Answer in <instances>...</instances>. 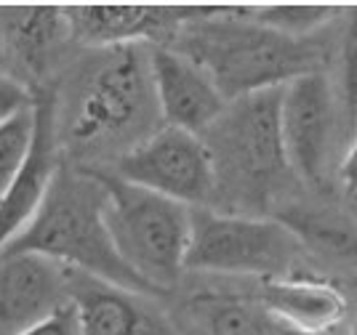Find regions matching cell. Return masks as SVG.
Here are the masks:
<instances>
[{
  "label": "cell",
  "mask_w": 357,
  "mask_h": 335,
  "mask_svg": "<svg viewBox=\"0 0 357 335\" xmlns=\"http://www.w3.org/2000/svg\"><path fill=\"white\" fill-rule=\"evenodd\" d=\"M147 64L160 120L171 128L203 136L227 107L206 70L171 45H155Z\"/></svg>",
  "instance_id": "cell-9"
},
{
  "label": "cell",
  "mask_w": 357,
  "mask_h": 335,
  "mask_svg": "<svg viewBox=\"0 0 357 335\" xmlns=\"http://www.w3.org/2000/svg\"><path fill=\"white\" fill-rule=\"evenodd\" d=\"M333 14L336 8L331 6H261V8H251L248 19L285 38L310 40V35L331 22Z\"/></svg>",
  "instance_id": "cell-16"
},
{
  "label": "cell",
  "mask_w": 357,
  "mask_h": 335,
  "mask_svg": "<svg viewBox=\"0 0 357 335\" xmlns=\"http://www.w3.org/2000/svg\"><path fill=\"white\" fill-rule=\"evenodd\" d=\"M301 240L278 219L192 208L184 272L280 279L296 261Z\"/></svg>",
  "instance_id": "cell-5"
},
{
  "label": "cell",
  "mask_w": 357,
  "mask_h": 335,
  "mask_svg": "<svg viewBox=\"0 0 357 335\" xmlns=\"http://www.w3.org/2000/svg\"><path fill=\"white\" fill-rule=\"evenodd\" d=\"M64 38H70V29L61 8H0V43L19 59V64L30 70H40L48 64Z\"/></svg>",
  "instance_id": "cell-15"
},
{
  "label": "cell",
  "mask_w": 357,
  "mask_h": 335,
  "mask_svg": "<svg viewBox=\"0 0 357 335\" xmlns=\"http://www.w3.org/2000/svg\"><path fill=\"white\" fill-rule=\"evenodd\" d=\"M347 335H357V322H355V325H352V330H349V333H347Z\"/></svg>",
  "instance_id": "cell-24"
},
{
  "label": "cell",
  "mask_w": 357,
  "mask_h": 335,
  "mask_svg": "<svg viewBox=\"0 0 357 335\" xmlns=\"http://www.w3.org/2000/svg\"><path fill=\"white\" fill-rule=\"evenodd\" d=\"M336 131V96L323 72H307L280 88V136L288 168L320 184Z\"/></svg>",
  "instance_id": "cell-8"
},
{
  "label": "cell",
  "mask_w": 357,
  "mask_h": 335,
  "mask_svg": "<svg viewBox=\"0 0 357 335\" xmlns=\"http://www.w3.org/2000/svg\"><path fill=\"white\" fill-rule=\"evenodd\" d=\"M211 335H278V325L261 309L224 304L211 317Z\"/></svg>",
  "instance_id": "cell-18"
},
{
  "label": "cell",
  "mask_w": 357,
  "mask_h": 335,
  "mask_svg": "<svg viewBox=\"0 0 357 335\" xmlns=\"http://www.w3.org/2000/svg\"><path fill=\"white\" fill-rule=\"evenodd\" d=\"M339 176H342V184L347 189L357 192V139H355V144L347 149V155H344Z\"/></svg>",
  "instance_id": "cell-22"
},
{
  "label": "cell",
  "mask_w": 357,
  "mask_h": 335,
  "mask_svg": "<svg viewBox=\"0 0 357 335\" xmlns=\"http://www.w3.org/2000/svg\"><path fill=\"white\" fill-rule=\"evenodd\" d=\"M208 14L184 22L171 40V48L203 67L219 88L224 102L248 93L283 88L294 77L314 70L317 54L310 40L285 38L240 14Z\"/></svg>",
  "instance_id": "cell-1"
},
{
  "label": "cell",
  "mask_w": 357,
  "mask_h": 335,
  "mask_svg": "<svg viewBox=\"0 0 357 335\" xmlns=\"http://www.w3.org/2000/svg\"><path fill=\"white\" fill-rule=\"evenodd\" d=\"M203 141L213 160L216 187L227 181L243 203L264 200L291 171L280 136V88L227 102Z\"/></svg>",
  "instance_id": "cell-4"
},
{
  "label": "cell",
  "mask_w": 357,
  "mask_h": 335,
  "mask_svg": "<svg viewBox=\"0 0 357 335\" xmlns=\"http://www.w3.org/2000/svg\"><path fill=\"white\" fill-rule=\"evenodd\" d=\"M67 269L35 253L0 256V335H22L67 306Z\"/></svg>",
  "instance_id": "cell-12"
},
{
  "label": "cell",
  "mask_w": 357,
  "mask_h": 335,
  "mask_svg": "<svg viewBox=\"0 0 357 335\" xmlns=\"http://www.w3.org/2000/svg\"><path fill=\"white\" fill-rule=\"evenodd\" d=\"M261 311L275 325L296 330H331L342 327L347 298L339 288L320 279H269L259 293Z\"/></svg>",
  "instance_id": "cell-13"
},
{
  "label": "cell",
  "mask_w": 357,
  "mask_h": 335,
  "mask_svg": "<svg viewBox=\"0 0 357 335\" xmlns=\"http://www.w3.org/2000/svg\"><path fill=\"white\" fill-rule=\"evenodd\" d=\"M59 171V120L51 99L35 104V139L30 155L0 194V253L38 216Z\"/></svg>",
  "instance_id": "cell-11"
},
{
  "label": "cell",
  "mask_w": 357,
  "mask_h": 335,
  "mask_svg": "<svg viewBox=\"0 0 357 335\" xmlns=\"http://www.w3.org/2000/svg\"><path fill=\"white\" fill-rule=\"evenodd\" d=\"M158 115L147 59L123 45L89 75L70 117V139L80 146L115 144L147 128ZM160 117V115H158Z\"/></svg>",
  "instance_id": "cell-6"
},
{
  "label": "cell",
  "mask_w": 357,
  "mask_h": 335,
  "mask_svg": "<svg viewBox=\"0 0 357 335\" xmlns=\"http://www.w3.org/2000/svg\"><path fill=\"white\" fill-rule=\"evenodd\" d=\"M32 93L11 75H0V125L32 109Z\"/></svg>",
  "instance_id": "cell-20"
},
{
  "label": "cell",
  "mask_w": 357,
  "mask_h": 335,
  "mask_svg": "<svg viewBox=\"0 0 357 335\" xmlns=\"http://www.w3.org/2000/svg\"><path fill=\"white\" fill-rule=\"evenodd\" d=\"M211 8L174 6H67L61 8L75 40L102 48H123L136 40L171 45L184 22L208 14Z\"/></svg>",
  "instance_id": "cell-10"
},
{
  "label": "cell",
  "mask_w": 357,
  "mask_h": 335,
  "mask_svg": "<svg viewBox=\"0 0 357 335\" xmlns=\"http://www.w3.org/2000/svg\"><path fill=\"white\" fill-rule=\"evenodd\" d=\"M278 335H344V333L342 327H331V330H296V327L278 325Z\"/></svg>",
  "instance_id": "cell-23"
},
{
  "label": "cell",
  "mask_w": 357,
  "mask_h": 335,
  "mask_svg": "<svg viewBox=\"0 0 357 335\" xmlns=\"http://www.w3.org/2000/svg\"><path fill=\"white\" fill-rule=\"evenodd\" d=\"M67 301L80 335H142L144 317L131 293L67 269Z\"/></svg>",
  "instance_id": "cell-14"
},
{
  "label": "cell",
  "mask_w": 357,
  "mask_h": 335,
  "mask_svg": "<svg viewBox=\"0 0 357 335\" xmlns=\"http://www.w3.org/2000/svg\"><path fill=\"white\" fill-rule=\"evenodd\" d=\"M342 96L349 112H357V6L347 14L342 38Z\"/></svg>",
  "instance_id": "cell-19"
},
{
  "label": "cell",
  "mask_w": 357,
  "mask_h": 335,
  "mask_svg": "<svg viewBox=\"0 0 357 335\" xmlns=\"http://www.w3.org/2000/svg\"><path fill=\"white\" fill-rule=\"evenodd\" d=\"M91 173L105 192V226L123 263L155 293L171 288L184 272L192 208L134 187L115 173Z\"/></svg>",
  "instance_id": "cell-3"
},
{
  "label": "cell",
  "mask_w": 357,
  "mask_h": 335,
  "mask_svg": "<svg viewBox=\"0 0 357 335\" xmlns=\"http://www.w3.org/2000/svg\"><path fill=\"white\" fill-rule=\"evenodd\" d=\"M115 176L187 208H211L216 197L213 160L203 136L163 125L118 157Z\"/></svg>",
  "instance_id": "cell-7"
},
{
  "label": "cell",
  "mask_w": 357,
  "mask_h": 335,
  "mask_svg": "<svg viewBox=\"0 0 357 335\" xmlns=\"http://www.w3.org/2000/svg\"><path fill=\"white\" fill-rule=\"evenodd\" d=\"M35 139V107L0 125V194L30 155Z\"/></svg>",
  "instance_id": "cell-17"
},
{
  "label": "cell",
  "mask_w": 357,
  "mask_h": 335,
  "mask_svg": "<svg viewBox=\"0 0 357 335\" xmlns=\"http://www.w3.org/2000/svg\"><path fill=\"white\" fill-rule=\"evenodd\" d=\"M22 335H80V330H77L73 306L67 304V306L56 309L51 317H45L43 322H38L35 327H30L27 333Z\"/></svg>",
  "instance_id": "cell-21"
},
{
  "label": "cell",
  "mask_w": 357,
  "mask_h": 335,
  "mask_svg": "<svg viewBox=\"0 0 357 335\" xmlns=\"http://www.w3.org/2000/svg\"><path fill=\"white\" fill-rule=\"evenodd\" d=\"M105 192L91 171L59 165L38 216L6 253H35L126 293H155L123 263L105 226Z\"/></svg>",
  "instance_id": "cell-2"
}]
</instances>
